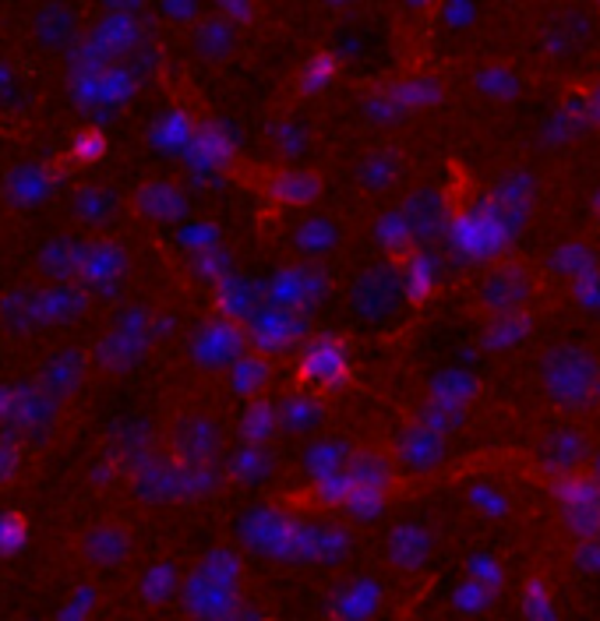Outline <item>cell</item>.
Returning <instances> with one entry per match:
<instances>
[{"label":"cell","mask_w":600,"mask_h":621,"mask_svg":"<svg viewBox=\"0 0 600 621\" xmlns=\"http://www.w3.org/2000/svg\"><path fill=\"white\" fill-rule=\"evenodd\" d=\"M527 294V276L520 268H499V273H491L484 283H481V300L491 307V310H509L523 300Z\"/></svg>","instance_id":"obj_2"},{"label":"cell","mask_w":600,"mask_h":621,"mask_svg":"<svg viewBox=\"0 0 600 621\" xmlns=\"http://www.w3.org/2000/svg\"><path fill=\"white\" fill-rule=\"evenodd\" d=\"M544 385L558 406H590L600 392V364L579 346H558L544 357Z\"/></svg>","instance_id":"obj_1"},{"label":"cell","mask_w":600,"mask_h":621,"mask_svg":"<svg viewBox=\"0 0 600 621\" xmlns=\"http://www.w3.org/2000/svg\"><path fill=\"white\" fill-rule=\"evenodd\" d=\"M89 551L96 558H102V562H114V558L124 551V536L117 530H96V533H89Z\"/></svg>","instance_id":"obj_3"},{"label":"cell","mask_w":600,"mask_h":621,"mask_svg":"<svg viewBox=\"0 0 600 621\" xmlns=\"http://www.w3.org/2000/svg\"><path fill=\"white\" fill-rule=\"evenodd\" d=\"M0 541H4L8 548L22 544V520L14 523V515H0Z\"/></svg>","instance_id":"obj_4"}]
</instances>
